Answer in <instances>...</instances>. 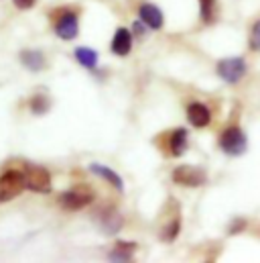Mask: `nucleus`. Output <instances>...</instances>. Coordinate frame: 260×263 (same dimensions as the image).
Masks as SVG:
<instances>
[{"mask_svg":"<svg viewBox=\"0 0 260 263\" xmlns=\"http://www.w3.org/2000/svg\"><path fill=\"white\" fill-rule=\"evenodd\" d=\"M27 188L25 184V174L18 170H8L0 176V204L16 198Z\"/></svg>","mask_w":260,"mask_h":263,"instance_id":"obj_1","label":"nucleus"},{"mask_svg":"<svg viewBox=\"0 0 260 263\" xmlns=\"http://www.w3.org/2000/svg\"><path fill=\"white\" fill-rule=\"evenodd\" d=\"M246 145H248V139H246V135H244V131L240 127H228L226 131L222 133V137H220V147L228 155L244 153Z\"/></svg>","mask_w":260,"mask_h":263,"instance_id":"obj_2","label":"nucleus"},{"mask_svg":"<svg viewBox=\"0 0 260 263\" xmlns=\"http://www.w3.org/2000/svg\"><path fill=\"white\" fill-rule=\"evenodd\" d=\"M92 200H94V190L92 188L75 186V188H69L67 192H63L59 196V204L65 210H79V208H85Z\"/></svg>","mask_w":260,"mask_h":263,"instance_id":"obj_3","label":"nucleus"},{"mask_svg":"<svg viewBox=\"0 0 260 263\" xmlns=\"http://www.w3.org/2000/svg\"><path fill=\"white\" fill-rule=\"evenodd\" d=\"M218 73L228 84H238L246 76V62L242 58H226L218 62Z\"/></svg>","mask_w":260,"mask_h":263,"instance_id":"obj_4","label":"nucleus"},{"mask_svg":"<svg viewBox=\"0 0 260 263\" xmlns=\"http://www.w3.org/2000/svg\"><path fill=\"white\" fill-rule=\"evenodd\" d=\"M25 184L33 192H51V176L45 167L39 165H29L25 172Z\"/></svg>","mask_w":260,"mask_h":263,"instance_id":"obj_5","label":"nucleus"},{"mask_svg":"<svg viewBox=\"0 0 260 263\" xmlns=\"http://www.w3.org/2000/svg\"><path fill=\"white\" fill-rule=\"evenodd\" d=\"M57 14H59V16H53V18H55V33H57L61 39H65V41L73 39V37L77 35V29H79V25H77V14H75L73 10H69V8L57 10Z\"/></svg>","mask_w":260,"mask_h":263,"instance_id":"obj_6","label":"nucleus"},{"mask_svg":"<svg viewBox=\"0 0 260 263\" xmlns=\"http://www.w3.org/2000/svg\"><path fill=\"white\" fill-rule=\"evenodd\" d=\"M173 182L179 184V186L195 188V186L205 184V174L201 170H197V167H191V165H179L173 172Z\"/></svg>","mask_w":260,"mask_h":263,"instance_id":"obj_7","label":"nucleus"},{"mask_svg":"<svg viewBox=\"0 0 260 263\" xmlns=\"http://www.w3.org/2000/svg\"><path fill=\"white\" fill-rule=\"evenodd\" d=\"M96 220H98V224H100L106 233H110V235L118 233V231L122 229V222H124L122 216H120V212H116L114 208H102V210H98Z\"/></svg>","mask_w":260,"mask_h":263,"instance_id":"obj_8","label":"nucleus"},{"mask_svg":"<svg viewBox=\"0 0 260 263\" xmlns=\"http://www.w3.org/2000/svg\"><path fill=\"white\" fill-rule=\"evenodd\" d=\"M187 119H189V123H191L193 127L203 129V127L209 125V121H211V112H209V108H207L205 104L193 102V104H189V108H187Z\"/></svg>","mask_w":260,"mask_h":263,"instance_id":"obj_9","label":"nucleus"},{"mask_svg":"<svg viewBox=\"0 0 260 263\" xmlns=\"http://www.w3.org/2000/svg\"><path fill=\"white\" fill-rule=\"evenodd\" d=\"M138 14H140V21H142L144 25H148L150 29H161L163 23H165L163 12H161L155 4H142L140 10H138Z\"/></svg>","mask_w":260,"mask_h":263,"instance_id":"obj_10","label":"nucleus"},{"mask_svg":"<svg viewBox=\"0 0 260 263\" xmlns=\"http://www.w3.org/2000/svg\"><path fill=\"white\" fill-rule=\"evenodd\" d=\"M130 49H132V35L126 29H118L114 33V39H112V53L124 58L130 53Z\"/></svg>","mask_w":260,"mask_h":263,"instance_id":"obj_11","label":"nucleus"},{"mask_svg":"<svg viewBox=\"0 0 260 263\" xmlns=\"http://www.w3.org/2000/svg\"><path fill=\"white\" fill-rule=\"evenodd\" d=\"M167 147H169V153H171L173 157L183 155L185 149H187V131H185V129H175V131L169 135Z\"/></svg>","mask_w":260,"mask_h":263,"instance_id":"obj_12","label":"nucleus"},{"mask_svg":"<svg viewBox=\"0 0 260 263\" xmlns=\"http://www.w3.org/2000/svg\"><path fill=\"white\" fill-rule=\"evenodd\" d=\"M90 170H92V174H96V176L104 178L106 182H110V184H112V186H114L116 190H120V192L124 190L122 178H120V176H118V174H116L114 170H110V167H106V165H100V163H94V165H92Z\"/></svg>","mask_w":260,"mask_h":263,"instance_id":"obj_13","label":"nucleus"},{"mask_svg":"<svg viewBox=\"0 0 260 263\" xmlns=\"http://www.w3.org/2000/svg\"><path fill=\"white\" fill-rule=\"evenodd\" d=\"M20 60H23L25 66L29 67V69H33V71H39V69L45 67V58H43V53L37 51V49H27V51H23V53H20Z\"/></svg>","mask_w":260,"mask_h":263,"instance_id":"obj_14","label":"nucleus"},{"mask_svg":"<svg viewBox=\"0 0 260 263\" xmlns=\"http://www.w3.org/2000/svg\"><path fill=\"white\" fill-rule=\"evenodd\" d=\"M134 251H136V243H116L110 257L114 261H130L134 257Z\"/></svg>","mask_w":260,"mask_h":263,"instance_id":"obj_15","label":"nucleus"},{"mask_svg":"<svg viewBox=\"0 0 260 263\" xmlns=\"http://www.w3.org/2000/svg\"><path fill=\"white\" fill-rule=\"evenodd\" d=\"M179 231H181V218H179V214H177L173 220H169V222L163 224V229H161V239H163L165 243H171V241L177 239Z\"/></svg>","mask_w":260,"mask_h":263,"instance_id":"obj_16","label":"nucleus"},{"mask_svg":"<svg viewBox=\"0 0 260 263\" xmlns=\"http://www.w3.org/2000/svg\"><path fill=\"white\" fill-rule=\"evenodd\" d=\"M199 8H201V21L205 25H211L218 16V0H199Z\"/></svg>","mask_w":260,"mask_h":263,"instance_id":"obj_17","label":"nucleus"},{"mask_svg":"<svg viewBox=\"0 0 260 263\" xmlns=\"http://www.w3.org/2000/svg\"><path fill=\"white\" fill-rule=\"evenodd\" d=\"M75 60L83 67H90V69L98 66V53L94 49H88V47H77L75 49Z\"/></svg>","mask_w":260,"mask_h":263,"instance_id":"obj_18","label":"nucleus"},{"mask_svg":"<svg viewBox=\"0 0 260 263\" xmlns=\"http://www.w3.org/2000/svg\"><path fill=\"white\" fill-rule=\"evenodd\" d=\"M49 108H51V102H49L47 96H33V100H31V110H33L35 115H45Z\"/></svg>","mask_w":260,"mask_h":263,"instance_id":"obj_19","label":"nucleus"},{"mask_svg":"<svg viewBox=\"0 0 260 263\" xmlns=\"http://www.w3.org/2000/svg\"><path fill=\"white\" fill-rule=\"evenodd\" d=\"M248 45H250V49L260 51V21H256V25H254V27H252V31H250Z\"/></svg>","mask_w":260,"mask_h":263,"instance_id":"obj_20","label":"nucleus"},{"mask_svg":"<svg viewBox=\"0 0 260 263\" xmlns=\"http://www.w3.org/2000/svg\"><path fill=\"white\" fill-rule=\"evenodd\" d=\"M12 2H14V6H16V8H23V10H27V8H33L37 0H12Z\"/></svg>","mask_w":260,"mask_h":263,"instance_id":"obj_21","label":"nucleus"},{"mask_svg":"<svg viewBox=\"0 0 260 263\" xmlns=\"http://www.w3.org/2000/svg\"><path fill=\"white\" fill-rule=\"evenodd\" d=\"M242 227H246V220H236V222L230 227V235H234V233H240V231H242Z\"/></svg>","mask_w":260,"mask_h":263,"instance_id":"obj_22","label":"nucleus"},{"mask_svg":"<svg viewBox=\"0 0 260 263\" xmlns=\"http://www.w3.org/2000/svg\"><path fill=\"white\" fill-rule=\"evenodd\" d=\"M142 25H138V23H134V33H138V35H142Z\"/></svg>","mask_w":260,"mask_h":263,"instance_id":"obj_23","label":"nucleus"}]
</instances>
